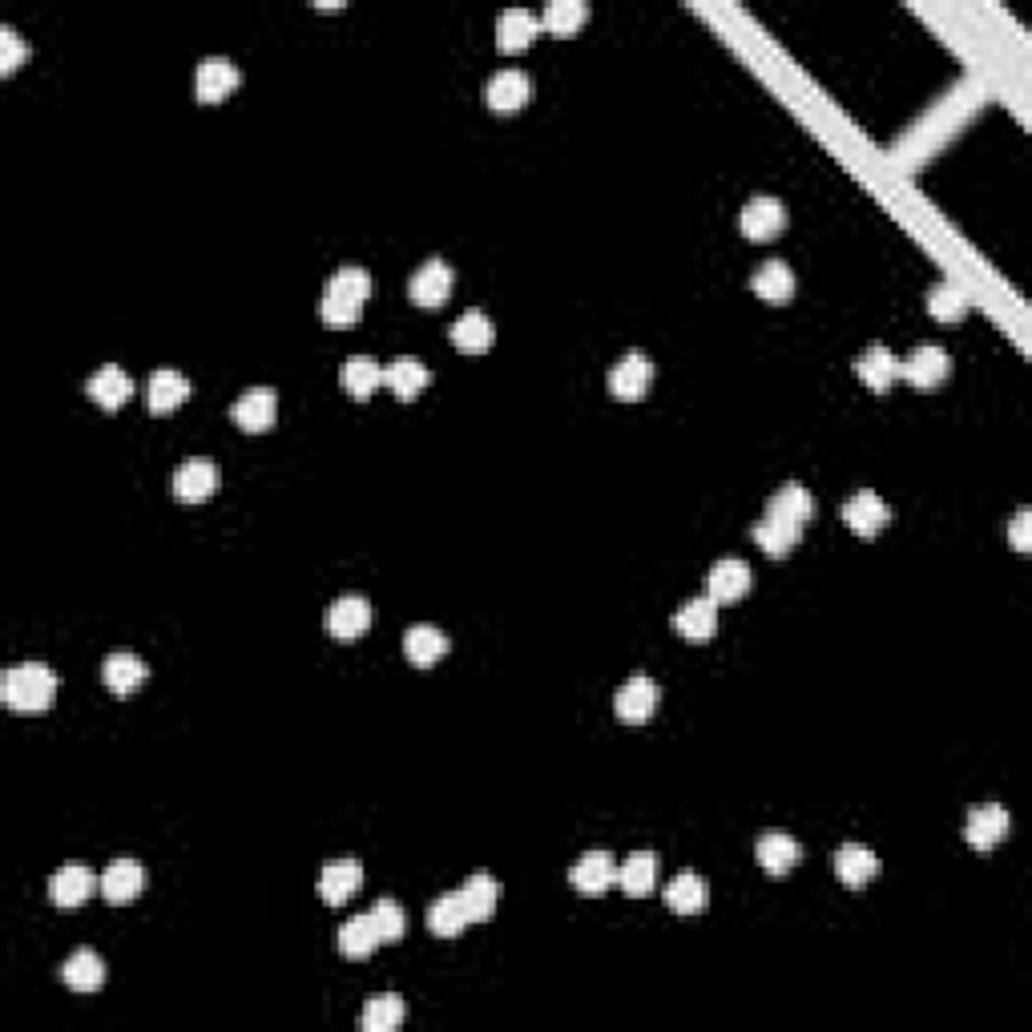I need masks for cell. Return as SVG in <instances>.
<instances>
[{
  "label": "cell",
  "instance_id": "d4e9b609",
  "mask_svg": "<svg viewBox=\"0 0 1032 1032\" xmlns=\"http://www.w3.org/2000/svg\"><path fill=\"white\" fill-rule=\"evenodd\" d=\"M403 654H408L411 666L428 670L448 654V637L436 630V625H411V630L403 633Z\"/></svg>",
  "mask_w": 1032,
  "mask_h": 1032
},
{
  "label": "cell",
  "instance_id": "d6986e66",
  "mask_svg": "<svg viewBox=\"0 0 1032 1032\" xmlns=\"http://www.w3.org/2000/svg\"><path fill=\"white\" fill-rule=\"evenodd\" d=\"M327 630L339 642H356V637H364L371 630V605L364 597H339L331 605V613H327Z\"/></svg>",
  "mask_w": 1032,
  "mask_h": 1032
},
{
  "label": "cell",
  "instance_id": "4316f807",
  "mask_svg": "<svg viewBox=\"0 0 1032 1032\" xmlns=\"http://www.w3.org/2000/svg\"><path fill=\"white\" fill-rule=\"evenodd\" d=\"M855 371H859V379H864L867 388L876 391V396H883V391H891V384L899 379V364L896 356H891L888 347L876 344L867 347L864 356H859V364H855Z\"/></svg>",
  "mask_w": 1032,
  "mask_h": 1032
},
{
  "label": "cell",
  "instance_id": "cb8c5ba5",
  "mask_svg": "<svg viewBox=\"0 0 1032 1032\" xmlns=\"http://www.w3.org/2000/svg\"><path fill=\"white\" fill-rule=\"evenodd\" d=\"M145 396H150V411H157V416H166V411H178L182 403L190 400V379L182 376V371H154L150 376V388H145Z\"/></svg>",
  "mask_w": 1032,
  "mask_h": 1032
},
{
  "label": "cell",
  "instance_id": "60d3db41",
  "mask_svg": "<svg viewBox=\"0 0 1032 1032\" xmlns=\"http://www.w3.org/2000/svg\"><path fill=\"white\" fill-rule=\"evenodd\" d=\"M403 1024V1000L396 992H379L364 1004V1029L367 1032H396Z\"/></svg>",
  "mask_w": 1032,
  "mask_h": 1032
},
{
  "label": "cell",
  "instance_id": "e575fe53",
  "mask_svg": "<svg viewBox=\"0 0 1032 1032\" xmlns=\"http://www.w3.org/2000/svg\"><path fill=\"white\" fill-rule=\"evenodd\" d=\"M810 512H815V500H810V492L803 484H783L775 497L766 500V517H778V521L807 524Z\"/></svg>",
  "mask_w": 1032,
  "mask_h": 1032
},
{
  "label": "cell",
  "instance_id": "4fadbf2b",
  "mask_svg": "<svg viewBox=\"0 0 1032 1032\" xmlns=\"http://www.w3.org/2000/svg\"><path fill=\"white\" fill-rule=\"evenodd\" d=\"M93 891H98V879H93L90 867H81V864L61 867V871H53V879H49V899H53L57 908H81Z\"/></svg>",
  "mask_w": 1032,
  "mask_h": 1032
},
{
  "label": "cell",
  "instance_id": "83f0119b",
  "mask_svg": "<svg viewBox=\"0 0 1032 1032\" xmlns=\"http://www.w3.org/2000/svg\"><path fill=\"white\" fill-rule=\"evenodd\" d=\"M492 339H497V331H492V319L484 311H464L452 323V344L464 356H484L492 347Z\"/></svg>",
  "mask_w": 1032,
  "mask_h": 1032
},
{
  "label": "cell",
  "instance_id": "ffe728a7",
  "mask_svg": "<svg viewBox=\"0 0 1032 1032\" xmlns=\"http://www.w3.org/2000/svg\"><path fill=\"white\" fill-rule=\"evenodd\" d=\"M537 33H541V21H537L529 9H509L500 12L497 21V49L500 53H524L533 45Z\"/></svg>",
  "mask_w": 1032,
  "mask_h": 1032
},
{
  "label": "cell",
  "instance_id": "ee69618b",
  "mask_svg": "<svg viewBox=\"0 0 1032 1032\" xmlns=\"http://www.w3.org/2000/svg\"><path fill=\"white\" fill-rule=\"evenodd\" d=\"M367 916H371V923H376V932L384 943H400L403 932H408V916H403V908L400 903H391V899H379Z\"/></svg>",
  "mask_w": 1032,
  "mask_h": 1032
},
{
  "label": "cell",
  "instance_id": "f35d334b",
  "mask_svg": "<svg viewBox=\"0 0 1032 1032\" xmlns=\"http://www.w3.org/2000/svg\"><path fill=\"white\" fill-rule=\"evenodd\" d=\"M379 943L384 940H379L371 916H356V920H347L344 928H339V952H344L347 960H367Z\"/></svg>",
  "mask_w": 1032,
  "mask_h": 1032
},
{
  "label": "cell",
  "instance_id": "7a4b0ae2",
  "mask_svg": "<svg viewBox=\"0 0 1032 1032\" xmlns=\"http://www.w3.org/2000/svg\"><path fill=\"white\" fill-rule=\"evenodd\" d=\"M0 698L12 714H45L57 698V677L41 662H24L12 666L0 682Z\"/></svg>",
  "mask_w": 1032,
  "mask_h": 1032
},
{
  "label": "cell",
  "instance_id": "603a6c76",
  "mask_svg": "<svg viewBox=\"0 0 1032 1032\" xmlns=\"http://www.w3.org/2000/svg\"><path fill=\"white\" fill-rule=\"evenodd\" d=\"M835 876H839L844 888H867V883L879 876V859L867 851V847L847 844V847H839V855H835Z\"/></svg>",
  "mask_w": 1032,
  "mask_h": 1032
},
{
  "label": "cell",
  "instance_id": "ac0fdd59",
  "mask_svg": "<svg viewBox=\"0 0 1032 1032\" xmlns=\"http://www.w3.org/2000/svg\"><path fill=\"white\" fill-rule=\"evenodd\" d=\"M145 888V871L142 864H134V859H117V864H110L105 871H101V883L98 891L110 903H130V899H137Z\"/></svg>",
  "mask_w": 1032,
  "mask_h": 1032
},
{
  "label": "cell",
  "instance_id": "9c48e42d",
  "mask_svg": "<svg viewBox=\"0 0 1032 1032\" xmlns=\"http://www.w3.org/2000/svg\"><path fill=\"white\" fill-rule=\"evenodd\" d=\"M238 81H243V73H238L234 61H226V57H206L198 65V78H194V93H198V101L214 105V101L231 98V93L238 90Z\"/></svg>",
  "mask_w": 1032,
  "mask_h": 1032
},
{
  "label": "cell",
  "instance_id": "484cf974",
  "mask_svg": "<svg viewBox=\"0 0 1032 1032\" xmlns=\"http://www.w3.org/2000/svg\"><path fill=\"white\" fill-rule=\"evenodd\" d=\"M750 290H755L763 303H790L795 299V270H790L787 263L770 258V263H763V267L755 270Z\"/></svg>",
  "mask_w": 1032,
  "mask_h": 1032
},
{
  "label": "cell",
  "instance_id": "f546056e",
  "mask_svg": "<svg viewBox=\"0 0 1032 1032\" xmlns=\"http://www.w3.org/2000/svg\"><path fill=\"white\" fill-rule=\"evenodd\" d=\"M61 980H65L73 992H98V988L105 984V964H101L98 952H90V948H78V952H73L65 964H61Z\"/></svg>",
  "mask_w": 1032,
  "mask_h": 1032
},
{
  "label": "cell",
  "instance_id": "74e56055",
  "mask_svg": "<svg viewBox=\"0 0 1032 1032\" xmlns=\"http://www.w3.org/2000/svg\"><path fill=\"white\" fill-rule=\"evenodd\" d=\"M468 911L464 903H460V891H452V896H440L428 908V928H432V936H440V940H452V936H460L468 928Z\"/></svg>",
  "mask_w": 1032,
  "mask_h": 1032
},
{
  "label": "cell",
  "instance_id": "d6a6232c",
  "mask_svg": "<svg viewBox=\"0 0 1032 1032\" xmlns=\"http://www.w3.org/2000/svg\"><path fill=\"white\" fill-rule=\"evenodd\" d=\"M130 391H134V384H130V376H125L122 367H101L98 376L90 379V400L98 403V408L105 411H117L125 400H130Z\"/></svg>",
  "mask_w": 1032,
  "mask_h": 1032
},
{
  "label": "cell",
  "instance_id": "2e32d148",
  "mask_svg": "<svg viewBox=\"0 0 1032 1032\" xmlns=\"http://www.w3.org/2000/svg\"><path fill=\"white\" fill-rule=\"evenodd\" d=\"M613 879H617V867H613V859L605 851L581 855L578 864H573V871H569V883L581 896H605L613 888Z\"/></svg>",
  "mask_w": 1032,
  "mask_h": 1032
},
{
  "label": "cell",
  "instance_id": "3957f363",
  "mask_svg": "<svg viewBox=\"0 0 1032 1032\" xmlns=\"http://www.w3.org/2000/svg\"><path fill=\"white\" fill-rule=\"evenodd\" d=\"M738 231H743V238H750V243H770V238H778V234L787 231V206L778 198H750L743 206V214H738Z\"/></svg>",
  "mask_w": 1032,
  "mask_h": 1032
},
{
  "label": "cell",
  "instance_id": "d590c367",
  "mask_svg": "<svg viewBox=\"0 0 1032 1032\" xmlns=\"http://www.w3.org/2000/svg\"><path fill=\"white\" fill-rule=\"evenodd\" d=\"M339 384H344V391L351 396V400H371L376 388L384 384V367L371 364V359H364V356H356V359H347L344 364Z\"/></svg>",
  "mask_w": 1032,
  "mask_h": 1032
},
{
  "label": "cell",
  "instance_id": "8d00e7d4",
  "mask_svg": "<svg viewBox=\"0 0 1032 1032\" xmlns=\"http://www.w3.org/2000/svg\"><path fill=\"white\" fill-rule=\"evenodd\" d=\"M799 537H803V524L778 521V517H763V521L755 524V544L770 556H787L790 549L799 544Z\"/></svg>",
  "mask_w": 1032,
  "mask_h": 1032
},
{
  "label": "cell",
  "instance_id": "44dd1931",
  "mask_svg": "<svg viewBox=\"0 0 1032 1032\" xmlns=\"http://www.w3.org/2000/svg\"><path fill=\"white\" fill-rule=\"evenodd\" d=\"M674 630L686 637V642H711L718 633V605L711 597H694L686 601L682 610L674 613Z\"/></svg>",
  "mask_w": 1032,
  "mask_h": 1032
},
{
  "label": "cell",
  "instance_id": "7c38bea8",
  "mask_svg": "<svg viewBox=\"0 0 1032 1032\" xmlns=\"http://www.w3.org/2000/svg\"><path fill=\"white\" fill-rule=\"evenodd\" d=\"M529 98H533V81L521 69H500L489 81V90H484V105L492 113H517Z\"/></svg>",
  "mask_w": 1032,
  "mask_h": 1032
},
{
  "label": "cell",
  "instance_id": "7402d4cb",
  "mask_svg": "<svg viewBox=\"0 0 1032 1032\" xmlns=\"http://www.w3.org/2000/svg\"><path fill=\"white\" fill-rule=\"evenodd\" d=\"M145 677H150V666H145L137 654H110L105 657V666H101V682H105L113 694H122V698H130L134 689H142Z\"/></svg>",
  "mask_w": 1032,
  "mask_h": 1032
},
{
  "label": "cell",
  "instance_id": "ba28073f",
  "mask_svg": "<svg viewBox=\"0 0 1032 1032\" xmlns=\"http://www.w3.org/2000/svg\"><path fill=\"white\" fill-rule=\"evenodd\" d=\"M278 416V396L270 388H251L246 396H238L231 408V420L243 428V432H270Z\"/></svg>",
  "mask_w": 1032,
  "mask_h": 1032
},
{
  "label": "cell",
  "instance_id": "277c9868",
  "mask_svg": "<svg viewBox=\"0 0 1032 1032\" xmlns=\"http://www.w3.org/2000/svg\"><path fill=\"white\" fill-rule=\"evenodd\" d=\"M948 371H952V359H948L943 347H932V344L916 347L908 356V364H899V376L908 379L916 391H936L943 379H948Z\"/></svg>",
  "mask_w": 1032,
  "mask_h": 1032
},
{
  "label": "cell",
  "instance_id": "5bb4252c",
  "mask_svg": "<svg viewBox=\"0 0 1032 1032\" xmlns=\"http://www.w3.org/2000/svg\"><path fill=\"white\" fill-rule=\"evenodd\" d=\"M315 888H319L323 903H347V899L364 888V867H359L356 859H335V864H327L319 871V883H315Z\"/></svg>",
  "mask_w": 1032,
  "mask_h": 1032
},
{
  "label": "cell",
  "instance_id": "f1b7e54d",
  "mask_svg": "<svg viewBox=\"0 0 1032 1032\" xmlns=\"http://www.w3.org/2000/svg\"><path fill=\"white\" fill-rule=\"evenodd\" d=\"M617 883L630 899H642L654 891L657 883V855L654 851H633L622 867H617Z\"/></svg>",
  "mask_w": 1032,
  "mask_h": 1032
},
{
  "label": "cell",
  "instance_id": "836d02e7",
  "mask_svg": "<svg viewBox=\"0 0 1032 1032\" xmlns=\"http://www.w3.org/2000/svg\"><path fill=\"white\" fill-rule=\"evenodd\" d=\"M497 899H500V883L492 876H472L460 888V903H464V911H468V920L472 923H480V920H492V911H497Z\"/></svg>",
  "mask_w": 1032,
  "mask_h": 1032
},
{
  "label": "cell",
  "instance_id": "8fae6325",
  "mask_svg": "<svg viewBox=\"0 0 1032 1032\" xmlns=\"http://www.w3.org/2000/svg\"><path fill=\"white\" fill-rule=\"evenodd\" d=\"M746 593H750V565H746V561L726 556V561H718V565L711 569V578H706V597H711L714 605L743 601Z\"/></svg>",
  "mask_w": 1032,
  "mask_h": 1032
},
{
  "label": "cell",
  "instance_id": "7bdbcfd3",
  "mask_svg": "<svg viewBox=\"0 0 1032 1032\" xmlns=\"http://www.w3.org/2000/svg\"><path fill=\"white\" fill-rule=\"evenodd\" d=\"M928 311L936 315V323H948V327H952V323L964 319L968 299L952 287V283H940V287L928 290Z\"/></svg>",
  "mask_w": 1032,
  "mask_h": 1032
},
{
  "label": "cell",
  "instance_id": "9a60e30c",
  "mask_svg": "<svg viewBox=\"0 0 1032 1032\" xmlns=\"http://www.w3.org/2000/svg\"><path fill=\"white\" fill-rule=\"evenodd\" d=\"M1004 835H1009V810L997 807V803L977 807L964 822V839H968V847H977V851H992Z\"/></svg>",
  "mask_w": 1032,
  "mask_h": 1032
},
{
  "label": "cell",
  "instance_id": "6da1fadb",
  "mask_svg": "<svg viewBox=\"0 0 1032 1032\" xmlns=\"http://www.w3.org/2000/svg\"><path fill=\"white\" fill-rule=\"evenodd\" d=\"M371 299V275L364 267H344L335 270L331 283H327V295L319 303V319L331 327V331H347L356 327L359 315H364V303Z\"/></svg>",
  "mask_w": 1032,
  "mask_h": 1032
},
{
  "label": "cell",
  "instance_id": "ab89813d",
  "mask_svg": "<svg viewBox=\"0 0 1032 1032\" xmlns=\"http://www.w3.org/2000/svg\"><path fill=\"white\" fill-rule=\"evenodd\" d=\"M585 21H589V9L581 0H553L541 17V29H549L553 37H578Z\"/></svg>",
  "mask_w": 1032,
  "mask_h": 1032
},
{
  "label": "cell",
  "instance_id": "e0dca14e",
  "mask_svg": "<svg viewBox=\"0 0 1032 1032\" xmlns=\"http://www.w3.org/2000/svg\"><path fill=\"white\" fill-rule=\"evenodd\" d=\"M408 295H411V303H416V307H440V303L452 295V270H448L440 258L423 263V267L411 275Z\"/></svg>",
  "mask_w": 1032,
  "mask_h": 1032
},
{
  "label": "cell",
  "instance_id": "f6af8a7d",
  "mask_svg": "<svg viewBox=\"0 0 1032 1032\" xmlns=\"http://www.w3.org/2000/svg\"><path fill=\"white\" fill-rule=\"evenodd\" d=\"M24 53H29V49L21 45V37L12 33V29H0V73H4V78H12V73L24 65Z\"/></svg>",
  "mask_w": 1032,
  "mask_h": 1032
},
{
  "label": "cell",
  "instance_id": "52a82bcc",
  "mask_svg": "<svg viewBox=\"0 0 1032 1032\" xmlns=\"http://www.w3.org/2000/svg\"><path fill=\"white\" fill-rule=\"evenodd\" d=\"M888 521H891V509L883 504V497H876L871 489L855 492L844 504V524L855 537H879L888 529Z\"/></svg>",
  "mask_w": 1032,
  "mask_h": 1032
},
{
  "label": "cell",
  "instance_id": "4dcf8cb0",
  "mask_svg": "<svg viewBox=\"0 0 1032 1032\" xmlns=\"http://www.w3.org/2000/svg\"><path fill=\"white\" fill-rule=\"evenodd\" d=\"M755 859L763 871H770V876H787L790 867L803 859V847L790 839V835H763L755 847Z\"/></svg>",
  "mask_w": 1032,
  "mask_h": 1032
},
{
  "label": "cell",
  "instance_id": "1f68e13d",
  "mask_svg": "<svg viewBox=\"0 0 1032 1032\" xmlns=\"http://www.w3.org/2000/svg\"><path fill=\"white\" fill-rule=\"evenodd\" d=\"M384 384L396 400H416L428 384H432V371L420 364V359H396V364L384 371Z\"/></svg>",
  "mask_w": 1032,
  "mask_h": 1032
},
{
  "label": "cell",
  "instance_id": "b9f144b4",
  "mask_svg": "<svg viewBox=\"0 0 1032 1032\" xmlns=\"http://www.w3.org/2000/svg\"><path fill=\"white\" fill-rule=\"evenodd\" d=\"M666 908L677 916H698L706 908V888H702L698 876H677L666 888Z\"/></svg>",
  "mask_w": 1032,
  "mask_h": 1032
},
{
  "label": "cell",
  "instance_id": "30bf717a",
  "mask_svg": "<svg viewBox=\"0 0 1032 1032\" xmlns=\"http://www.w3.org/2000/svg\"><path fill=\"white\" fill-rule=\"evenodd\" d=\"M657 711V686L650 682L645 674H633L630 682H625L622 689H617V698H613V714L622 722H650Z\"/></svg>",
  "mask_w": 1032,
  "mask_h": 1032
},
{
  "label": "cell",
  "instance_id": "8992f818",
  "mask_svg": "<svg viewBox=\"0 0 1032 1032\" xmlns=\"http://www.w3.org/2000/svg\"><path fill=\"white\" fill-rule=\"evenodd\" d=\"M214 492H218V464L206 460V456H194V460H186V464L174 472V497H178L182 504H202V500H211Z\"/></svg>",
  "mask_w": 1032,
  "mask_h": 1032
},
{
  "label": "cell",
  "instance_id": "5b68a950",
  "mask_svg": "<svg viewBox=\"0 0 1032 1032\" xmlns=\"http://www.w3.org/2000/svg\"><path fill=\"white\" fill-rule=\"evenodd\" d=\"M650 388H654V364H650L642 351H630V356L610 371V396L613 400H625V403L645 400Z\"/></svg>",
  "mask_w": 1032,
  "mask_h": 1032
},
{
  "label": "cell",
  "instance_id": "bcb514c9",
  "mask_svg": "<svg viewBox=\"0 0 1032 1032\" xmlns=\"http://www.w3.org/2000/svg\"><path fill=\"white\" fill-rule=\"evenodd\" d=\"M1029 524H1032V517L1021 509V512H1016V521H1012V533H1009L1012 537V549H1016V553H1029V549H1032Z\"/></svg>",
  "mask_w": 1032,
  "mask_h": 1032
}]
</instances>
